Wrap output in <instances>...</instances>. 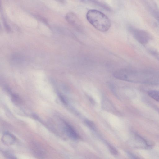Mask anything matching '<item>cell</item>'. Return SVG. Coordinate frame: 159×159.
I'll return each instance as SVG.
<instances>
[{"instance_id": "6da1fadb", "label": "cell", "mask_w": 159, "mask_h": 159, "mask_svg": "<svg viewBox=\"0 0 159 159\" xmlns=\"http://www.w3.org/2000/svg\"><path fill=\"white\" fill-rule=\"evenodd\" d=\"M86 16L89 23L100 31L106 32L111 26V21L108 17L97 10H89L87 12Z\"/></svg>"}, {"instance_id": "7a4b0ae2", "label": "cell", "mask_w": 159, "mask_h": 159, "mask_svg": "<svg viewBox=\"0 0 159 159\" xmlns=\"http://www.w3.org/2000/svg\"><path fill=\"white\" fill-rule=\"evenodd\" d=\"M113 75L117 79L130 82L136 81V76L137 75L133 71L126 69L118 70L114 73Z\"/></svg>"}, {"instance_id": "3957f363", "label": "cell", "mask_w": 159, "mask_h": 159, "mask_svg": "<svg viewBox=\"0 0 159 159\" xmlns=\"http://www.w3.org/2000/svg\"><path fill=\"white\" fill-rule=\"evenodd\" d=\"M132 32L134 37L139 43L142 44L147 43L150 39L149 34L143 30L134 29Z\"/></svg>"}, {"instance_id": "277c9868", "label": "cell", "mask_w": 159, "mask_h": 159, "mask_svg": "<svg viewBox=\"0 0 159 159\" xmlns=\"http://www.w3.org/2000/svg\"><path fill=\"white\" fill-rule=\"evenodd\" d=\"M66 18L68 22L77 29L81 28V23L79 18L74 13L70 12L67 14Z\"/></svg>"}, {"instance_id": "5b68a950", "label": "cell", "mask_w": 159, "mask_h": 159, "mask_svg": "<svg viewBox=\"0 0 159 159\" xmlns=\"http://www.w3.org/2000/svg\"><path fill=\"white\" fill-rule=\"evenodd\" d=\"M65 130L67 135L71 139H76L78 138L79 136L76 131L69 124H65Z\"/></svg>"}, {"instance_id": "8992f818", "label": "cell", "mask_w": 159, "mask_h": 159, "mask_svg": "<svg viewBox=\"0 0 159 159\" xmlns=\"http://www.w3.org/2000/svg\"><path fill=\"white\" fill-rule=\"evenodd\" d=\"M148 93L149 96L152 99L159 102V91L151 90L148 91Z\"/></svg>"}, {"instance_id": "52a82bcc", "label": "cell", "mask_w": 159, "mask_h": 159, "mask_svg": "<svg viewBox=\"0 0 159 159\" xmlns=\"http://www.w3.org/2000/svg\"><path fill=\"white\" fill-rule=\"evenodd\" d=\"M85 123L86 125L91 129L93 130L95 129V125L91 121H90L88 120H85Z\"/></svg>"}, {"instance_id": "ba28073f", "label": "cell", "mask_w": 159, "mask_h": 159, "mask_svg": "<svg viewBox=\"0 0 159 159\" xmlns=\"http://www.w3.org/2000/svg\"><path fill=\"white\" fill-rule=\"evenodd\" d=\"M109 149L110 151L114 154H116L117 153V151L116 150L113 146H109Z\"/></svg>"}, {"instance_id": "9c48e42d", "label": "cell", "mask_w": 159, "mask_h": 159, "mask_svg": "<svg viewBox=\"0 0 159 159\" xmlns=\"http://www.w3.org/2000/svg\"><path fill=\"white\" fill-rule=\"evenodd\" d=\"M6 156L8 159H17L9 154L6 153Z\"/></svg>"}, {"instance_id": "30bf717a", "label": "cell", "mask_w": 159, "mask_h": 159, "mask_svg": "<svg viewBox=\"0 0 159 159\" xmlns=\"http://www.w3.org/2000/svg\"><path fill=\"white\" fill-rule=\"evenodd\" d=\"M129 156L132 159H138L136 157L134 156L131 153H129Z\"/></svg>"}]
</instances>
